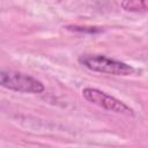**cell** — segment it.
<instances>
[{
    "mask_svg": "<svg viewBox=\"0 0 148 148\" xmlns=\"http://www.w3.org/2000/svg\"><path fill=\"white\" fill-rule=\"evenodd\" d=\"M79 62L92 72L127 76L134 73L133 66L116 60L102 54H82L79 57Z\"/></svg>",
    "mask_w": 148,
    "mask_h": 148,
    "instance_id": "6da1fadb",
    "label": "cell"
},
{
    "mask_svg": "<svg viewBox=\"0 0 148 148\" xmlns=\"http://www.w3.org/2000/svg\"><path fill=\"white\" fill-rule=\"evenodd\" d=\"M0 87L24 94H40L45 90L43 82L34 76L5 69H0Z\"/></svg>",
    "mask_w": 148,
    "mask_h": 148,
    "instance_id": "7a4b0ae2",
    "label": "cell"
},
{
    "mask_svg": "<svg viewBox=\"0 0 148 148\" xmlns=\"http://www.w3.org/2000/svg\"><path fill=\"white\" fill-rule=\"evenodd\" d=\"M82 96L86 101H88L91 104H95L104 110L112 111L116 113H121V114H127V116H133L134 111L124 102L120 99L97 89V88H90L87 87L82 90Z\"/></svg>",
    "mask_w": 148,
    "mask_h": 148,
    "instance_id": "3957f363",
    "label": "cell"
},
{
    "mask_svg": "<svg viewBox=\"0 0 148 148\" xmlns=\"http://www.w3.org/2000/svg\"><path fill=\"white\" fill-rule=\"evenodd\" d=\"M121 8L127 12L141 13L147 10V0H123Z\"/></svg>",
    "mask_w": 148,
    "mask_h": 148,
    "instance_id": "277c9868",
    "label": "cell"
},
{
    "mask_svg": "<svg viewBox=\"0 0 148 148\" xmlns=\"http://www.w3.org/2000/svg\"><path fill=\"white\" fill-rule=\"evenodd\" d=\"M68 30H73V31H80V32H86V31H88V32H98V31H101V29H98V28H95V27H79V25H68V27H66Z\"/></svg>",
    "mask_w": 148,
    "mask_h": 148,
    "instance_id": "5b68a950",
    "label": "cell"
}]
</instances>
